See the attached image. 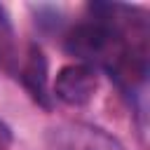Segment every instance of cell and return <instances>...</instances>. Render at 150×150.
Returning a JSON list of instances; mask_svg holds the SVG:
<instances>
[{"instance_id": "obj_3", "label": "cell", "mask_w": 150, "mask_h": 150, "mask_svg": "<svg viewBox=\"0 0 150 150\" xmlns=\"http://www.w3.org/2000/svg\"><path fill=\"white\" fill-rule=\"evenodd\" d=\"M12 143V129L0 120V150H7Z\"/></svg>"}, {"instance_id": "obj_1", "label": "cell", "mask_w": 150, "mask_h": 150, "mask_svg": "<svg viewBox=\"0 0 150 150\" xmlns=\"http://www.w3.org/2000/svg\"><path fill=\"white\" fill-rule=\"evenodd\" d=\"M96 89H98V73H96V68L89 66V63L75 61V63L63 66L56 73L54 87H52V91H54L52 96H56L66 105L77 108V105H87L94 98Z\"/></svg>"}, {"instance_id": "obj_2", "label": "cell", "mask_w": 150, "mask_h": 150, "mask_svg": "<svg viewBox=\"0 0 150 150\" xmlns=\"http://www.w3.org/2000/svg\"><path fill=\"white\" fill-rule=\"evenodd\" d=\"M19 80L23 84V89L30 94L33 101H38L40 105L49 108V91H47V59L42 54V49L38 45L28 47L26 61L19 70Z\"/></svg>"}]
</instances>
